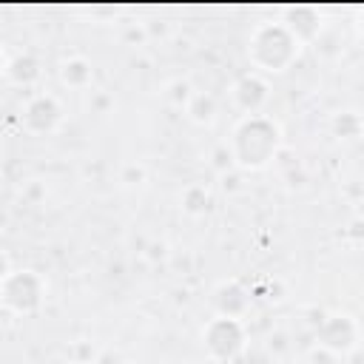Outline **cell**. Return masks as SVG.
<instances>
[{
  "mask_svg": "<svg viewBox=\"0 0 364 364\" xmlns=\"http://www.w3.org/2000/svg\"><path fill=\"white\" fill-rule=\"evenodd\" d=\"M253 60L259 65H264L267 71H284V65L299 54V37L296 31H290L287 26H262L253 34Z\"/></svg>",
  "mask_w": 364,
  "mask_h": 364,
  "instance_id": "6da1fadb",
  "label": "cell"
},
{
  "mask_svg": "<svg viewBox=\"0 0 364 364\" xmlns=\"http://www.w3.org/2000/svg\"><path fill=\"white\" fill-rule=\"evenodd\" d=\"M3 71H6V77L14 80V82H28V80L37 77V63H34L31 54H20L14 63H6Z\"/></svg>",
  "mask_w": 364,
  "mask_h": 364,
  "instance_id": "7a4b0ae2",
  "label": "cell"
},
{
  "mask_svg": "<svg viewBox=\"0 0 364 364\" xmlns=\"http://www.w3.org/2000/svg\"><path fill=\"white\" fill-rule=\"evenodd\" d=\"M88 80H91V65L82 57H71V60L63 63V82H68L74 88H82Z\"/></svg>",
  "mask_w": 364,
  "mask_h": 364,
  "instance_id": "3957f363",
  "label": "cell"
},
{
  "mask_svg": "<svg viewBox=\"0 0 364 364\" xmlns=\"http://www.w3.org/2000/svg\"><path fill=\"white\" fill-rule=\"evenodd\" d=\"M188 111H191V117H193L196 122H210V119H213V114H216L213 97H208V94H193V97H191Z\"/></svg>",
  "mask_w": 364,
  "mask_h": 364,
  "instance_id": "277c9868",
  "label": "cell"
},
{
  "mask_svg": "<svg viewBox=\"0 0 364 364\" xmlns=\"http://www.w3.org/2000/svg\"><path fill=\"white\" fill-rule=\"evenodd\" d=\"M185 208H188L191 213L205 210V208H208V191H205V188H188V191H185Z\"/></svg>",
  "mask_w": 364,
  "mask_h": 364,
  "instance_id": "5b68a950",
  "label": "cell"
},
{
  "mask_svg": "<svg viewBox=\"0 0 364 364\" xmlns=\"http://www.w3.org/2000/svg\"><path fill=\"white\" fill-rule=\"evenodd\" d=\"M142 176H145V171H142V168H128V171H125V176H122V182L134 185V182H139Z\"/></svg>",
  "mask_w": 364,
  "mask_h": 364,
  "instance_id": "8992f818",
  "label": "cell"
}]
</instances>
